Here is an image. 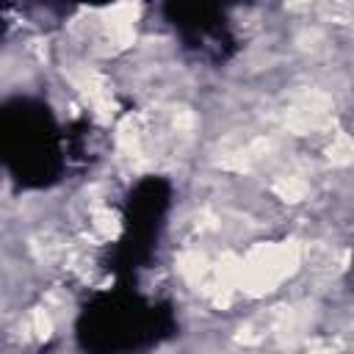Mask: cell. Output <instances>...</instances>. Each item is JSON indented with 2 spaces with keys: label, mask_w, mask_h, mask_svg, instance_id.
I'll return each mask as SVG.
<instances>
[{
  "label": "cell",
  "mask_w": 354,
  "mask_h": 354,
  "mask_svg": "<svg viewBox=\"0 0 354 354\" xmlns=\"http://www.w3.org/2000/svg\"><path fill=\"white\" fill-rule=\"evenodd\" d=\"M0 163L22 183L44 185L61 171V138L47 108L17 100L0 108Z\"/></svg>",
  "instance_id": "1"
},
{
  "label": "cell",
  "mask_w": 354,
  "mask_h": 354,
  "mask_svg": "<svg viewBox=\"0 0 354 354\" xmlns=\"http://www.w3.org/2000/svg\"><path fill=\"white\" fill-rule=\"evenodd\" d=\"M171 318L166 310L144 301L133 293H113L97 299L86 307L80 318V340L88 348L122 351L155 343L160 335H169Z\"/></svg>",
  "instance_id": "2"
},
{
  "label": "cell",
  "mask_w": 354,
  "mask_h": 354,
  "mask_svg": "<svg viewBox=\"0 0 354 354\" xmlns=\"http://www.w3.org/2000/svg\"><path fill=\"white\" fill-rule=\"evenodd\" d=\"M169 205V185L158 177H149L136 185L127 202V232L119 249V260L127 268H136L133 263H141L149 254L152 238L158 232L160 216Z\"/></svg>",
  "instance_id": "3"
},
{
  "label": "cell",
  "mask_w": 354,
  "mask_h": 354,
  "mask_svg": "<svg viewBox=\"0 0 354 354\" xmlns=\"http://www.w3.org/2000/svg\"><path fill=\"white\" fill-rule=\"evenodd\" d=\"M166 11L183 39L196 50L224 55L227 41V0H166Z\"/></svg>",
  "instance_id": "4"
}]
</instances>
